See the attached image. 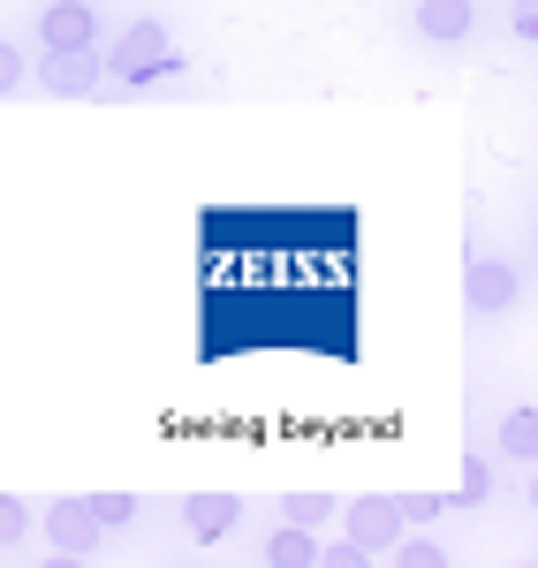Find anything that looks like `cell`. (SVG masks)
Returning a JSON list of instances; mask_svg holds the SVG:
<instances>
[{
    "instance_id": "cell-13",
    "label": "cell",
    "mask_w": 538,
    "mask_h": 568,
    "mask_svg": "<svg viewBox=\"0 0 538 568\" xmlns=\"http://www.w3.org/2000/svg\"><path fill=\"white\" fill-rule=\"evenodd\" d=\"M23 84H31V53L16 39H0V99H16Z\"/></svg>"
},
{
    "instance_id": "cell-14",
    "label": "cell",
    "mask_w": 538,
    "mask_h": 568,
    "mask_svg": "<svg viewBox=\"0 0 538 568\" xmlns=\"http://www.w3.org/2000/svg\"><path fill=\"white\" fill-rule=\"evenodd\" d=\"M494 500V463H463V508Z\"/></svg>"
},
{
    "instance_id": "cell-9",
    "label": "cell",
    "mask_w": 538,
    "mask_h": 568,
    "mask_svg": "<svg viewBox=\"0 0 538 568\" xmlns=\"http://www.w3.org/2000/svg\"><path fill=\"white\" fill-rule=\"evenodd\" d=\"M258 561H266V568H312V561H318V530L273 524L266 538H258Z\"/></svg>"
},
{
    "instance_id": "cell-10",
    "label": "cell",
    "mask_w": 538,
    "mask_h": 568,
    "mask_svg": "<svg viewBox=\"0 0 538 568\" xmlns=\"http://www.w3.org/2000/svg\"><path fill=\"white\" fill-rule=\"evenodd\" d=\"M500 447H508L516 463H538V409L531 402H516V409L500 417Z\"/></svg>"
},
{
    "instance_id": "cell-15",
    "label": "cell",
    "mask_w": 538,
    "mask_h": 568,
    "mask_svg": "<svg viewBox=\"0 0 538 568\" xmlns=\"http://www.w3.org/2000/svg\"><path fill=\"white\" fill-rule=\"evenodd\" d=\"M395 508H403V524H433V516H448V500H440V493H403Z\"/></svg>"
},
{
    "instance_id": "cell-4",
    "label": "cell",
    "mask_w": 538,
    "mask_h": 568,
    "mask_svg": "<svg viewBox=\"0 0 538 568\" xmlns=\"http://www.w3.org/2000/svg\"><path fill=\"white\" fill-rule=\"evenodd\" d=\"M342 516H349V538H357V546H372V554H395V538H403V508H395L387 493H364V500H349Z\"/></svg>"
},
{
    "instance_id": "cell-17",
    "label": "cell",
    "mask_w": 538,
    "mask_h": 568,
    "mask_svg": "<svg viewBox=\"0 0 538 568\" xmlns=\"http://www.w3.org/2000/svg\"><path fill=\"white\" fill-rule=\"evenodd\" d=\"M508 23H516V39L531 45L538 39V0H516V16H508Z\"/></svg>"
},
{
    "instance_id": "cell-1",
    "label": "cell",
    "mask_w": 538,
    "mask_h": 568,
    "mask_svg": "<svg viewBox=\"0 0 538 568\" xmlns=\"http://www.w3.org/2000/svg\"><path fill=\"white\" fill-rule=\"evenodd\" d=\"M122 524H136L130 493H91V500H53L45 508V538H53L61 561H84L99 546V530H122Z\"/></svg>"
},
{
    "instance_id": "cell-3",
    "label": "cell",
    "mask_w": 538,
    "mask_h": 568,
    "mask_svg": "<svg viewBox=\"0 0 538 568\" xmlns=\"http://www.w3.org/2000/svg\"><path fill=\"white\" fill-rule=\"evenodd\" d=\"M31 84L53 91V99H91V91L106 84V61H99V45H45Z\"/></svg>"
},
{
    "instance_id": "cell-2",
    "label": "cell",
    "mask_w": 538,
    "mask_h": 568,
    "mask_svg": "<svg viewBox=\"0 0 538 568\" xmlns=\"http://www.w3.org/2000/svg\"><path fill=\"white\" fill-rule=\"evenodd\" d=\"M106 61V77H122V84H144V77H175V39H168V23H130L114 53H99Z\"/></svg>"
},
{
    "instance_id": "cell-11",
    "label": "cell",
    "mask_w": 538,
    "mask_h": 568,
    "mask_svg": "<svg viewBox=\"0 0 538 568\" xmlns=\"http://www.w3.org/2000/svg\"><path fill=\"white\" fill-rule=\"evenodd\" d=\"M281 516H288V524H304V530H318V524H334V500H326V493H288V500H281Z\"/></svg>"
},
{
    "instance_id": "cell-5",
    "label": "cell",
    "mask_w": 538,
    "mask_h": 568,
    "mask_svg": "<svg viewBox=\"0 0 538 568\" xmlns=\"http://www.w3.org/2000/svg\"><path fill=\"white\" fill-rule=\"evenodd\" d=\"M182 524H190L197 546H221L227 530L243 524V500H235V493H190V500H182Z\"/></svg>"
},
{
    "instance_id": "cell-7",
    "label": "cell",
    "mask_w": 538,
    "mask_h": 568,
    "mask_svg": "<svg viewBox=\"0 0 538 568\" xmlns=\"http://www.w3.org/2000/svg\"><path fill=\"white\" fill-rule=\"evenodd\" d=\"M463 296H470V311H508L516 296H524V273H516L508 258H478V265H470V288H463Z\"/></svg>"
},
{
    "instance_id": "cell-16",
    "label": "cell",
    "mask_w": 538,
    "mask_h": 568,
    "mask_svg": "<svg viewBox=\"0 0 538 568\" xmlns=\"http://www.w3.org/2000/svg\"><path fill=\"white\" fill-rule=\"evenodd\" d=\"M23 530H31V508H23L16 493H0V546H16Z\"/></svg>"
},
{
    "instance_id": "cell-6",
    "label": "cell",
    "mask_w": 538,
    "mask_h": 568,
    "mask_svg": "<svg viewBox=\"0 0 538 568\" xmlns=\"http://www.w3.org/2000/svg\"><path fill=\"white\" fill-rule=\"evenodd\" d=\"M91 39H99L91 0H45L39 8V45H91Z\"/></svg>"
},
{
    "instance_id": "cell-12",
    "label": "cell",
    "mask_w": 538,
    "mask_h": 568,
    "mask_svg": "<svg viewBox=\"0 0 538 568\" xmlns=\"http://www.w3.org/2000/svg\"><path fill=\"white\" fill-rule=\"evenodd\" d=\"M395 561L403 568H448L455 554L440 546V538H395Z\"/></svg>"
},
{
    "instance_id": "cell-8",
    "label": "cell",
    "mask_w": 538,
    "mask_h": 568,
    "mask_svg": "<svg viewBox=\"0 0 538 568\" xmlns=\"http://www.w3.org/2000/svg\"><path fill=\"white\" fill-rule=\"evenodd\" d=\"M470 23H478V8H470V0H417V39L463 45V39H470Z\"/></svg>"
}]
</instances>
